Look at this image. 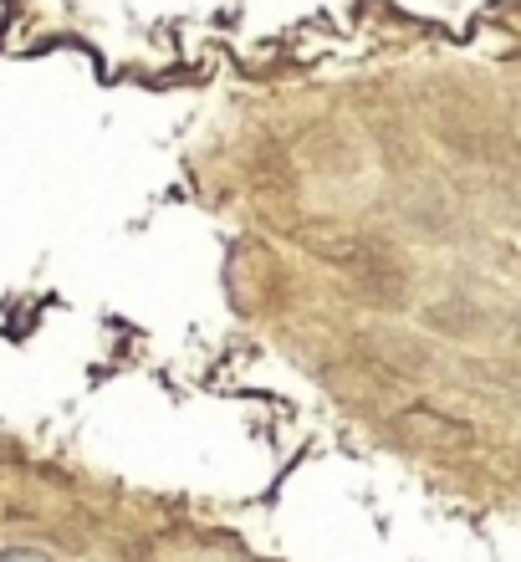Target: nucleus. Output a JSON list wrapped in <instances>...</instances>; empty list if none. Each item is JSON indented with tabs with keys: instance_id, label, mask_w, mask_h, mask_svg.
Masks as SVG:
<instances>
[{
	"instance_id": "1",
	"label": "nucleus",
	"mask_w": 521,
	"mask_h": 562,
	"mask_svg": "<svg viewBox=\"0 0 521 562\" xmlns=\"http://www.w3.org/2000/svg\"><path fill=\"white\" fill-rule=\"evenodd\" d=\"M0 562H52L42 548H0Z\"/></svg>"
}]
</instances>
